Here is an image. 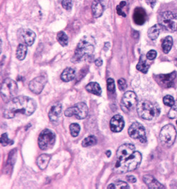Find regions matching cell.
Masks as SVG:
<instances>
[{
    "label": "cell",
    "instance_id": "obj_5",
    "mask_svg": "<svg viewBox=\"0 0 177 189\" xmlns=\"http://www.w3.org/2000/svg\"><path fill=\"white\" fill-rule=\"evenodd\" d=\"M159 25L170 32L177 30V14L171 12H164L158 17Z\"/></svg>",
    "mask_w": 177,
    "mask_h": 189
},
{
    "label": "cell",
    "instance_id": "obj_46",
    "mask_svg": "<svg viewBox=\"0 0 177 189\" xmlns=\"http://www.w3.org/2000/svg\"><path fill=\"white\" fill-rule=\"evenodd\" d=\"M176 125H177V121H176Z\"/></svg>",
    "mask_w": 177,
    "mask_h": 189
},
{
    "label": "cell",
    "instance_id": "obj_28",
    "mask_svg": "<svg viewBox=\"0 0 177 189\" xmlns=\"http://www.w3.org/2000/svg\"><path fill=\"white\" fill-rule=\"evenodd\" d=\"M96 142L97 140L96 137H94L93 135H90L83 139L82 142V147H87L91 145H94V144H96Z\"/></svg>",
    "mask_w": 177,
    "mask_h": 189
},
{
    "label": "cell",
    "instance_id": "obj_21",
    "mask_svg": "<svg viewBox=\"0 0 177 189\" xmlns=\"http://www.w3.org/2000/svg\"><path fill=\"white\" fill-rule=\"evenodd\" d=\"M75 74L76 72L74 69L71 68V67H68V68H66L65 70L63 72V73L61 74L60 78L63 82H68L73 80L74 77H75Z\"/></svg>",
    "mask_w": 177,
    "mask_h": 189
},
{
    "label": "cell",
    "instance_id": "obj_11",
    "mask_svg": "<svg viewBox=\"0 0 177 189\" xmlns=\"http://www.w3.org/2000/svg\"><path fill=\"white\" fill-rule=\"evenodd\" d=\"M128 134L132 138L139 139L142 143L147 142L145 129L144 126L140 123H133L128 129Z\"/></svg>",
    "mask_w": 177,
    "mask_h": 189
},
{
    "label": "cell",
    "instance_id": "obj_15",
    "mask_svg": "<svg viewBox=\"0 0 177 189\" xmlns=\"http://www.w3.org/2000/svg\"><path fill=\"white\" fill-rule=\"evenodd\" d=\"M123 118L120 115H115L110 121V128L114 133H119L124 128Z\"/></svg>",
    "mask_w": 177,
    "mask_h": 189
},
{
    "label": "cell",
    "instance_id": "obj_10",
    "mask_svg": "<svg viewBox=\"0 0 177 189\" xmlns=\"http://www.w3.org/2000/svg\"><path fill=\"white\" fill-rule=\"evenodd\" d=\"M88 112L89 108L86 103L80 102L77 103L72 107L68 108L65 111V115L67 117L75 116V117L79 120H82L86 118V116H88Z\"/></svg>",
    "mask_w": 177,
    "mask_h": 189
},
{
    "label": "cell",
    "instance_id": "obj_40",
    "mask_svg": "<svg viewBox=\"0 0 177 189\" xmlns=\"http://www.w3.org/2000/svg\"><path fill=\"white\" fill-rule=\"evenodd\" d=\"M127 180L128 182L130 183H135L136 182V178L134 177V176H128V177H127Z\"/></svg>",
    "mask_w": 177,
    "mask_h": 189
},
{
    "label": "cell",
    "instance_id": "obj_22",
    "mask_svg": "<svg viewBox=\"0 0 177 189\" xmlns=\"http://www.w3.org/2000/svg\"><path fill=\"white\" fill-rule=\"evenodd\" d=\"M86 89L88 92L96 96H100L102 93L101 88L96 82H90L86 86Z\"/></svg>",
    "mask_w": 177,
    "mask_h": 189
},
{
    "label": "cell",
    "instance_id": "obj_18",
    "mask_svg": "<svg viewBox=\"0 0 177 189\" xmlns=\"http://www.w3.org/2000/svg\"><path fill=\"white\" fill-rule=\"evenodd\" d=\"M92 14L94 18H99L103 14L104 6L101 0H94L91 4Z\"/></svg>",
    "mask_w": 177,
    "mask_h": 189
},
{
    "label": "cell",
    "instance_id": "obj_35",
    "mask_svg": "<svg viewBox=\"0 0 177 189\" xmlns=\"http://www.w3.org/2000/svg\"><path fill=\"white\" fill-rule=\"evenodd\" d=\"M168 117L171 119H174L177 118V105L174 104L169 111L168 113Z\"/></svg>",
    "mask_w": 177,
    "mask_h": 189
},
{
    "label": "cell",
    "instance_id": "obj_32",
    "mask_svg": "<svg viewBox=\"0 0 177 189\" xmlns=\"http://www.w3.org/2000/svg\"><path fill=\"white\" fill-rule=\"evenodd\" d=\"M163 102L166 106H173L175 104V102H174V97H171L170 95H166L164 97L163 99Z\"/></svg>",
    "mask_w": 177,
    "mask_h": 189
},
{
    "label": "cell",
    "instance_id": "obj_42",
    "mask_svg": "<svg viewBox=\"0 0 177 189\" xmlns=\"http://www.w3.org/2000/svg\"><path fill=\"white\" fill-rule=\"evenodd\" d=\"M109 47H110V43H105V45H104V50H107L109 48Z\"/></svg>",
    "mask_w": 177,
    "mask_h": 189
},
{
    "label": "cell",
    "instance_id": "obj_23",
    "mask_svg": "<svg viewBox=\"0 0 177 189\" xmlns=\"http://www.w3.org/2000/svg\"><path fill=\"white\" fill-rule=\"evenodd\" d=\"M146 58L143 55H141L139 62H138L137 66H136V68H137V70H139L145 74L147 73L149 68H150V64H149V63L147 62Z\"/></svg>",
    "mask_w": 177,
    "mask_h": 189
},
{
    "label": "cell",
    "instance_id": "obj_6",
    "mask_svg": "<svg viewBox=\"0 0 177 189\" xmlns=\"http://www.w3.org/2000/svg\"><path fill=\"white\" fill-rule=\"evenodd\" d=\"M16 82L10 78L5 79L1 85V96L4 101H10L17 94Z\"/></svg>",
    "mask_w": 177,
    "mask_h": 189
},
{
    "label": "cell",
    "instance_id": "obj_24",
    "mask_svg": "<svg viewBox=\"0 0 177 189\" xmlns=\"http://www.w3.org/2000/svg\"><path fill=\"white\" fill-rule=\"evenodd\" d=\"M50 159V156L48 154H43L38 157L37 159V165L40 169H45L48 167Z\"/></svg>",
    "mask_w": 177,
    "mask_h": 189
},
{
    "label": "cell",
    "instance_id": "obj_9",
    "mask_svg": "<svg viewBox=\"0 0 177 189\" xmlns=\"http://www.w3.org/2000/svg\"><path fill=\"white\" fill-rule=\"evenodd\" d=\"M136 151L135 147L132 144H123L119 147L116 153V163L115 166L121 164L131 157Z\"/></svg>",
    "mask_w": 177,
    "mask_h": 189
},
{
    "label": "cell",
    "instance_id": "obj_8",
    "mask_svg": "<svg viewBox=\"0 0 177 189\" xmlns=\"http://www.w3.org/2000/svg\"><path fill=\"white\" fill-rule=\"evenodd\" d=\"M38 142V146L43 150L52 148L55 142V135L50 130L45 129L39 135Z\"/></svg>",
    "mask_w": 177,
    "mask_h": 189
},
{
    "label": "cell",
    "instance_id": "obj_19",
    "mask_svg": "<svg viewBox=\"0 0 177 189\" xmlns=\"http://www.w3.org/2000/svg\"><path fill=\"white\" fill-rule=\"evenodd\" d=\"M133 19L136 24L142 25L145 22L146 14L142 8H136L133 14Z\"/></svg>",
    "mask_w": 177,
    "mask_h": 189
},
{
    "label": "cell",
    "instance_id": "obj_30",
    "mask_svg": "<svg viewBox=\"0 0 177 189\" xmlns=\"http://www.w3.org/2000/svg\"><path fill=\"white\" fill-rule=\"evenodd\" d=\"M108 188H129V186L124 181H119L114 183H111L107 187Z\"/></svg>",
    "mask_w": 177,
    "mask_h": 189
},
{
    "label": "cell",
    "instance_id": "obj_27",
    "mask_svg": "<svg viewBox=\"0 0 177 189\" xmlns=\"http://www.w3.org/2000/svg\"><path fill=\"white\" fill-rule=\"evenodd\" d=\"M147 35L151 40H156L158 38L159 35H160V27H159V26L154 25L153 26L151 27L148 30Z\"/></svg>",
    "mask_w": 177,
    "mask_h": 189
},
{
    "label": "cell",
    "instance_id": "obj_25",
    "mask_svg": "<svg viewBox=\"0 0 177 189\" xmlns=\"http://www.w3.org/2000/svg\"><path fill=\"white\" fill-rule=\"evenodd\" d=\"M173 45V38L171 36H166V37L163 40L162 43H161V48L162 50L165 53H169L171 50Z\"/></svg>",
    "mask_w": 177,
    "mask_h": 189
},
{
    "label": "cell",
    "instance_id": "obj_2",
    "mask_svg": "<svg viewBox=\"0 0 177 189\" xmlns=\"http://www.w3.org/2000/svg\"><path fill=\"white\" fill-rule=\"evenodd\" d=\"M94 52V44L89 40L88 38L84 37L77 44L72 60L75 63L90 60L93 57Z\"/></svg>",
    "mask_w": 177,
    "mask_h": 189
},
{
    "label": "cell",
    "instance_id": "obj_3",
    "mask_svg": "<svg viewBox=\"0 0 177 189\" xmlns=\"http://www.w3.org/2000/svg\"><path fill=\"white\" fill-rule=\"evenodd\" d=\"M138 116L147 120H153L160 114V107L156 103L148 100H142L137 104Z\"/></svg>",
    "mask_w": 177,
    "mask_h": 189
},
{
    "label": "cell",
    "instance_id": "obj_7",
    "mask_svg": "<svg viewBox=\"0 0 177 189\" xmlns=\"http://www.w3.org/2000/svg\"><path fill=\"white\" fill-rule=\"evenodd\" d=\"M176 138V130L174 126L169 124L163 127L160 134V138L163 144L166 147H171L175 142Z\"/></svg>",
    "mask_w": 177,
    "mask_h": 189
},
{
    "label": "cell",
    "instance_id": "obj_26",
    "mask_svg": "<svg viewBox=\"0 0 177 189\" xmlns=\"http://www.w3.org/2000/svg\"><path fill=\"white\" fill-rule=\"evenodd\" d=\"M27 54V45L24 43H21L18 45L16 49V58L19 60L24 59Z\"/></svg>",
    "mask_w": 177,
    "mask_h": 189
},
{
    "label": "cell",
    "instance_id": "obj_38",
    "mask_svg": "<svg viewBox=\"0 0 177 189\" xmlns=\"http://www.w3.org/2000/svg\"><path fill=\"white\" fill-rule=\"evenodd\" d=\"M156 55H157V54H156V52L155 50H151L147 53L146 58H147V59H149V60H153V59L156 58Z\"/></svg>",
    "mask_w": 177,
    "mask_h": 189
},
{
    "label": "cell",
    "instance_id": "obj_16",
    "mask_svg": "<svg viewBox=\"0 0 177 189\" xmlns=\"http://www.w3.org/2000/svg\"><path fill=\"white\" fill-rule=\"evenodd\" d=\"M20 38H21L23 43L27 46H31L35 39V33L30 29L26 28L21 31Z\"/></svg>",
    "mask_w": 177,
    "mask_h": 189
},
{
    "label": "cell",
    "instance_id": "obj_14",
    "mask_svg": "<svg viewBox=\"0 0 177 189\" xmlns=\"http://www.w3.org/2000/svg\"><path fill=\"white\" fill-rule=\"evenodd\" d=\"M176 72H173L171 73L166 74L156 75L155 79L160 86L165 88H169L174 86V83L176 78Z\"/></svg>",
    "mask_w": 177,
    "mask_h": 189
},
{
    "label": "cell",
    "instance_id": "obj_12",
    "mask_svg": "<svg viewBox=\"0 0 177 189\" xmlns=\"http://www.w3.org/2000/svg\"><path fill=\"white\" fill-rule=\"evenodd\" d=\"M47 82L48 77L45 74L40 75L30 82L29 87L33 93L35 94H39L44 89Z\"/></svg>",
    "mask_w": 177,
    "mask_h": 189
},
{
    "label": "cell",
    "instance_id": "obj_41",
    "mask_svg": "<svg viewBox=\"0 0 177 189\" xmlns=\"http://www.w3.org/2000/svg\"><path fill=\"white\" fill-rule=\"evenodd\" d=\"M94 63H95V64H96V66L100 67V66H101L102 64H103V60H102L101 58H98L94 61Z\"/></svg>",
    "mask_w": 177,
    "mask_h": 189
},
{
    "label": "cell",
    "instance_id": "obj_4",
    "mask_svg": "<svg viewBox=\"0 0 177 189\" xmlns=\"http://www.w3.org/2000/svg\"><path fill=\"white\" fill-rule=\"evenodd\" d=\"M141 160H142V154L140 152L135 151L131 157L128 159L127 161L121 164L114 167V172L118 173H125L128 172H131L137 169L140 165Z\"/></svg>",
    "mask_w": 177,
    "mask_h": 189
},
{
    "label": "cell",
    "instance_id": "obj_31",
    "mask_svg": "<svg viewBox=\"0 0 177 189\" xmlns=\"http://www.w3.org/2000/svg\"><path fill=\"white\" fill-rule=\"evenodd\" d=\"M70 133L72 137H77L80 131V126L77 123H72L70 125Z\"/></svg>",
    "mask_w": 177,
    "mask_h": 189
},
{
    "label": "cell",
    "instance_id": "obj_39",
    "mask_svg": "<svg viewBox=\"0 0 177 189\" xmlns=\"http://www.w3.org/2000/svg\"><path fill=\"white\" fill-rule=\"evenodd\" d=\"M120 8H121V7H120L119 6H119H117V7H116V10H117L118 14L120 15V16H123V17H126V14H124L123 12L122 11L121 9H120Z\"/></svg>",
    "mask_w": 177,
    "mask_h": 189
},
{
    "label": "cell",
    "instance_id": "obj_34",
    "mask_svg": "<svg viewBox=\"0 0 177 189\" xmlns=\"http://www.w3.org/2000/svg\"><path fill=\"white\" fill-rule=\"evenodd\" d=\"M107 89L111 93H114L115 91V86L114 80L112 78H109L107 79Z\"/></svg>",
    "mask_w": 177,
    "mask_h": 189
},
{
    "label": "cell",
    "instance_id": "obj_1",
    "mask_svg": "<svg viewBox=\"0 0 177 189\" xmlns=\"http://www.w3.org/2000/svg\"><path fill=\"white\" fill-rule=\"evenodd\" d=\"M36 108V102L31 98L20 96L9 101L4 108L3 116L7 119L14 118L17 113L29 116L35 112Z\"/></svg>",
    "mask_w": 177,
    "mask_h": 189
},
{
    "label": "cell",
    "instance_id": "obj_17",
    "mask_svg": "<svg viewBox=\"0 0 177 189\" xmlns=\"http://www.w3.org/2000/svg\"><path fill=\"white\" fill-rule=\"evenodd\" d=\"M62 112V105L60 103H57L54 104L51 107L50 110L48 113V117L51 122H55L60 117Z\"/></svg>",
    "mask_w": 177,
    "mask_h": 189
},
{
    "label": "cell",
    "instance_id": "obj_36",
    "mask_svg": "<svg viewBox=\"0 0 177 189\" xmlns=\"http://www.w3.org/2000/svg\"><path fill=\"white\" fill-rule=\"evenodd\" d=\"M118 86H119V89L120 91H124L126 89V88L128 87L127 82L124 79L121 78L118 80Z\"/></svg>",
    "mask_w": 177,
    "mask_h": 189
},
{
    "label": "cell",
    "instance_id": "obj_37",
    "mask_svg": "<svg viewBox=\"0 0 177 189\" xmlns=\"http://www.w3.org/2000/svg\"><path fill=\"white\" fill-rule=\"evenodd\" d=\"M62 5L64 9L68 10V11H70L72 9V0H63Z\"/></svg>",
    "mask_w": 177,
    "mask_h": 189
},
{
    "label": "cell",
    "instance_id": "obj_13",
    "mask_svg": "<svg viewBox=\"0 0 177 189\" xmlns=\"http://www.w3.org/2000/svg\"><path fill=\"white\" fill-rule=\"evenodd\" d=\"M137 104V96L133 92H125L121 101V106L124 110L130 111Z\"/></svg>",
    "mask_w": 177,
    "mask_h": 189
},
{
    "label": "cell",
    "instance_id": "obj_20",
    "mask_svg": "<svg viewBox=\"0 0 177 189\" xmlns=\"http://www.w3.org/2000/svg\"><path fill=\"white\" fill-rule=\"evenodd\" d=\"M143 181L150 188H161L164 186L152 176L145 175L143 177Z\"/></svg>",
    "mask_w": 177,
    "mask_h": 189
},
{
    "label": "cell",
    "instance_id": "obj_29",
    "mask_svg": "<svg viewBox=\"0 0 177 189\" xmlns=\"http://www.w3.org/2000/svg\"><path fill=\"white\" fill-rule=\"evenodd\" d=\"M57 39L59 43L62 46H66L68 44V37L66 33L63 31H60L58 33Z\"/></svg>",
    "mask_w": 177,
    "mask_h": 189
},
{
    "label": "cell",
    "instance_id": "obj_45",
    "mask_svg": "<svg viewBox=\"0 0 177 189\" xmlns=\"http://www.w3.org/2000/svg\"><path fill=\"white\" fill-rule=\"evenodd\" d=\"M175 64H176V67H177V59H176V60H175Z\"/></svg>",
    "mask_w": 177,
    "mask_h": 189
},
{
    "label": "cell",
    "instance_id": "obj_44",
    "mask_svg": "<svg viewBox=\"0 0 177 189\" xmlns=\"http://www.w3.org/2000/svg\"><path fill=\"white\" fill-rule=\"evenodd\" d=\"M106 154L108 157H110V156H111V152L110 151V150H108V151L106 152Z\"/></svg>",
    "mask_w": 177,
    "mask_h": 189
},
{
    "label": "cell",
    "instance_id": "obj_43",
    "mask_svg": "<svg viewBox=\"0 0 177 189\" xmlns=\"http://www.w3.org/2000/svg\"><path fill=\"white\" fill-rule=\"evenodd\" d=\"M125 4H126V2H124V1H123V2H120L119 6H120V7H121V8H123V7H124L125 6Z\"/></svg>",
    "mask_w": 177,
    "mask_h": 189
},
{
    "label": "cell",
    "instance_id": "obj_33",
    "mask_svg": "<svg viewBox=\"0 0 177 189\" xmlns=\"http://www.w3.org/2000/svg\"><path fill=\"white\" fill-rule=\"evenodd\" d=\"M14 143V142L12 140H10L7 135V133H4L1 136V144L2 146H7V144H12Z\"/></svg>",
    "mask_w": 177,
    "mask_h": 189
}]
</instances>
